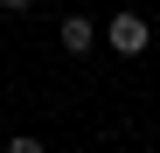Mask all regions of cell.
I'll list each match as a JSON object with an SVG mask.
<instances>
[{"instance_id":"obj_1","label":"cell","mask_w":160,"mask_h":153,"mask_svg":"<svg viewBox=\"0 0 160 153\" xmlns=\"http://www.w3.org/2000/svg\"><path fill=\"white\" fill-rule=\"evenodd\" d=\"M104 49H112V56H146V49H153V28H146V14H112V21H104Z\"/></svg>"},{"instance_id":"obj_2","label":"cell","mask_w":160,"mask_h":153,"mask_svg":"<svg viewBox=\"0 0 160 153\" xmlns=\"http://www.w3.org/2000/svg\"><path fill=\"white\" fill-rule=\"evenodd\" d=\"M63 49H70V56H91V49H98V28H91V14H63Z\"/></svg>"},{"instance_id":"obj_3","label":"cell","mask_w":160,"mask_h":153,"mask_svg":"<svg viewBox=\"0 0 160 153\" xmlns=\"http://www.w3.org/2000/svg\"><path fill=\"white\" fill-rule=\"evenodd\" d=\"M35 7V0H0V14H28Z\"/></svg>"}]
</instances>
